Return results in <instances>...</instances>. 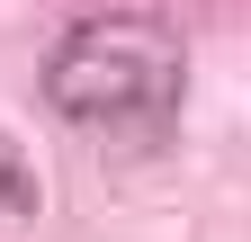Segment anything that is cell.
Listing matches in <instances>:
<instances>
[{"label":"cell","mask_w":251,"mask_h":242,"mask_svg":"<svg viewBox=\"0 0 251 242\" xmlns=\"http://www.w3.org/2000/svg\"><path fill=\"white\" fill-rule=\"evenodd\" d=\"M45 99L81 144L99 153H152L179 126L188 99V45L171 18L152 9H108L63 27V45L45 54Z\"/></svg>","instance_id":"cell-1"},{"label":"cell","mask_w":251,"mask_h":242,"mask_svg":"<svg viewBox=\"0 0 251 242\" xmlns=\"http://www.w3.org/2000/svg\"><path fill=\"white\" fill-rule=\"evenodd\" d=\"M0 216H9V224L36 216V179H27V162L9 153V144H0Z\"/></svg>","instance_id":"cell-2"}]
</instances>
